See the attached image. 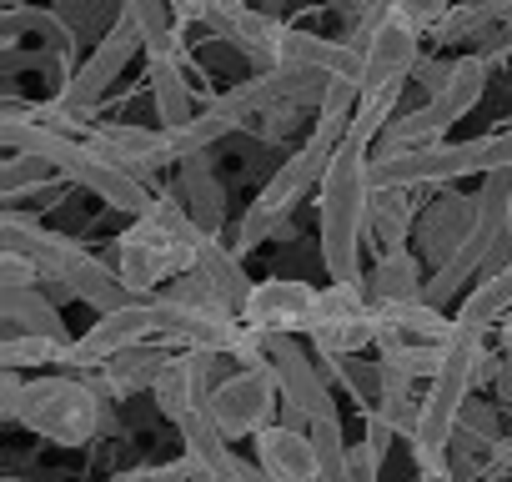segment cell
Wrapping results in <instances>:
<instances>
[{
    "label": "cell",
    "mask_w": 512,
    "mask_h": 482,
    "mask_svg": "<svg viewBox=\"0 0 512 482\" xmlns=\"http://www.w3.org/2000/svg\"><path fill=\"white\" fill-rule=\"evenodd\" d=\"M126 16L146 36V56H176V6L171 0H126Z\"/></svg>",
    "instance_id": "31"
},
{
    "label": "cell",
    "mask_w": 512,
    "mask_h": 482,
    "mask_svg": "<svg viewBox=\"0 0 512 482\" xmlns=\"http://www.w3.org/2000/svg\"><path fill=\"white\" fill-rule=\"evenodd\" d=\"M472 6H477V11L487 16V21H497V26H502V21L512 16V0H472Z\"/></svg>",
    "instance_id": "46"
},
{
    "label": "cell",
    "mask_w": 512,
    "mask_h": 482,
    "mask_svg": "<svg viewBox=\"0 0 512 482\" xmlns=\"http://www.w3.org/2000/svg\"><path fill=\"white\" fill-rule=\"evenodd\" d=\"M0 252H16L26 262L41 267V277H56L61 287L76 292V302L96 307L101 317L111 312H126L136 307L141 297L121 282V272L101 257H91L76 236H61V231H46L41 221L21 216V211H6L0 216Z\"/></svg>",
    "instance_id": "4"
},
{
    "label": "cell",
    "mask_w": 512,
    "mask_h": 482,
    "mask_svg": "<svg viewBox=\"0 0 512 482\" xmlns=\"http://www.w3.org/2000/svg\"><path fill=\"white\" fill-rule=\"evenodd\" d=\"M201 26H206L216 41L236 46V51H241L251 66L277 71V41H282V21H277V16H267L262 6H246V11H211V16H201Z\"/></svg>",
    "instance_id": "18"
},
{
    "label": "cell",
    "mask_w": 512,
    "mask_h": 482,
    "mask_svg": "<svg viewBox=\"0 0 512 482\" xmlns=\"http://www.w3.org/2000/svg\"><path fill=\"white\" fill-rule=\"evenodd\" d=\"M482 357H487L482 327H462V322H457L452 337H447V347H442V372L427 382L422 417H417V432H412L417 472H442V467H447V442H452V432H457L462 407L472 402Z\"/></svg>",
    "instance_id": "5"
},
{
    "label": "cell",
    "mask_w": 512,
    "mask_h": 482,
    "mask_svg": "<svg viewBox=\"0 0 512 482\" xmlns=\"http://www.w3.org/2000/svg\"><path fill=\"white\" fill-rule=\"evenodd\" d=\"M357 6H362V11H372V6H387V0H357Z\"/></svg>",
    "instance_id": "49"
},
{
    "label": "cell",
    "mask_w": 512,
    "mask_h": 482,
    "mask_svg": "<svg viewBox=\"0 0 512 482\" xmlns=\"http://www.w3.org/2000/svg\"><path fill=\"white\" fill-rule=\"evenodd\" d=\"M136 342H156V302H136V307H126V312H111V317H101V322H91L71 347H66V357H61V367H71V372H101L116 352H126V347H136Z\"/></svg>",
    "instance_id": "12"
},
{
    "label": "cell",
    "mask_w": 512,
    "mask_h": 482,
    "mask_svg": "<svg viewBox=\"0 0 512 482\" xmlns=\"http://www.w3.org/2000/svg\"><path fill=\"white\" fill-rule=\"evenodd\" d=\"M482 26H487V16L472 6V0H457V6L442 16V26L432 31V41H442V46H457V41H462V46H472V36H477Z\"/></svg>",
    "instance_id": "38"
},
{
    "label": "cell",
    "mask_w": 512,
    "mask_h": 482,
    "mask_svg": "<svg viewBox=\"0 0 512 482\" xmlns=\"http://www.w3.org/2000/svg\"><path fill=\"white\" fill-rule=\"evenodd\" d=\"M372 151L357 141H342L332 151L327 181L317 186V216H322V272L337 287H362V247L372 241Z\"/></svg>",
    "instance_id": "1"
},
{
    "label": "cell",
    "mask_w": 512,
    "mask_h": 482,
    "mask_svg": "<svg viewBox=\"0 0 512 482\" xmlns=\"http://www.w3.org/2000/svg\"><path fill=\"white\" fill-rule=\"evenodd\" d=\"M176 352H166V342H136L126 352H116L106 367H101V382L111 397H141V392H156L161 377L171 372Z\"/></svg>",
    "instance_id": "21"
},
{
    "label": "cell",
    "mask_w": 512,
    "mask_h": 482,
    "mask_svg": "<svg viewBox=\"0 0 512 482\" xmlns=\"http://www.w3.org/2000/svg\"><path fill=\"white\" fill-rule=\"evenodd\" d=\"M502 337H507V347H512V317H507V322H502Z\"/></svg>",
    "instance_id": "50"
},
{
    "label": "cell",
    "mask_w": 512,
    "mask_h": 482,
    "mask_svg": "<svg viewBox=\"0 0 512 482\" xmlns=\"http://www.w3.org/2000/svg\"><path fill=\"white\" fill-rule=\"evenodd\" d=\"M312 347H317L327 362H347V357H357L362 347H377V327H372V317H367V322H327V327L312 332Z\"/></svg>",
    "instance_id": "32"
},
{
    "label": "cell",
    "mask_w": 512,
    "mask_h": 482,
    "mask_svg": "<svg viewBox=\"0 0 512 482\" xmlns=\"http://www.w3.org/2000/svg\"><path fill=\"white\" fill-rule=\"evenodd\" d=\"M262 11H267V16H277V11H282V0H262Z\"/></svg>",
    "instance_id": "48"
},
{
    "label": "cell",
    "mask_w": 512,
    "mask_h": 482,
    "mask_svg": "<svg viewBox=\"0 0 512 482\" xmlns=\"http://www.w3.org/2000/svg\"><path fill=\"white\" fill-rule=\"evenodd\" d=\"M196 257H201V247H186V241L166 236L161 226H151V221L141 216V221H131V231L116 236V262H111V267L121 272V282H126L141 302H156L176 277L196 272Z\"/></svg>",
    "instance_id": "8"
},
{
    "label": "cell",
    "mask_w": 512,
    "mask_h": 482,
    "mask_svg": "<svg viewBox=\"0 0 512 482\" xmlns=\"http://www.w3.org/2000/svg\"><path fill=\"white\" fill-rule=\"evenodd\" d=\"M417 216H422V206H417L412 191H402V186H377V196H372V247H382V257L407 252L402 241L417 236Z\"/></svg>",
    "instance_id": "27"
},
{
    "label": "cell",
    "mask_w": 512,
    "mask_h": 482,
    "mask_svg": "<svg viewBox=\"0 0 512 482\" xmlns=\"http://www.w3.org/2000/svg\"><path fill=\"white\" fill-rule=\"evenodd\" d=\"M487 76H492V66H487L482 56H472V51H467V56H457L452 81H447V86H442V91H437V96L422 106V111H427V121H432V126L447 136V126H452V121H462V116H467V111H472V106L487 96Z\"/></svg>",
    "instance_id": "24"
},
{
    "label": "cell",
    "mask_w": 512,
    "mask_h": 482,
    "mask_svg": "<svg viewBox=\"0 0 512 482\" xmlns=\"http://www.w3.org/2000/svg\"><path fill=\"white\" fill-rule=\"evenodd\" d=\"M392 422L377 412V407H367V417H362V442L352 447V467H357V477L362 482H377V472H382V457H387V447H392Z\"/></svg>",
    "instance_id": "33"
},
{
    "label": "cell",
    "mask_w": 512,
    "mask_h": 482,
    "mask_svg": "<svg viewBox=\"0 0 512 482\" xmlns=\"http://www.w3.org/2000/svg\"><path fill=\"white\" fill-rule=\"evenodd\" d=\"M0 422H16L51 447H86L106 437V397L86 377L0 372Z\"/></svg>",
    "instance_id": "3"
},
{
    "label": "cell",
    "mask_w": 512,
    "mask_h": 482,
    "mask_svg": "<svg viewBox=\"0 0 512 482\" xmlns=\"http://www.w3.org/2000/svg\"><path fill=\"white\" fill-rule=\"evenodd\" d=\"M196 277H206L211 282V292L241 317V307H246V297H251V287L256 282H246V272H241V257L226 247L221 236H206L201 241V257H196Z\"/></svg>",
    "instance_id": "28"
},
{
    "label": "cell",
    "mask_w": 512,
    "mask_h": 482,
    "mask_svg": "<svg viewBox=\"0 0 512 482\" xmlns=\"http://www.w3.org/2000/svg\"><path fill=\"white\" fill-rule=\"evenodd\" d=\"M332 151L337 146H327V141H307L297 156H287L282 161V171L256 191V201L241 211V221L231 226V241L226 247L236 252V257H251L262 241H272V236H282L287 231V216H292V206L312 191V186H322L327 181V166H332Z\"/></svg>",
    "instance_id": "6"
},
{
    "label": "cell",
    "mask_w": 512,
    "mask_h": 482,
    "mask_svg": "<svg viewBox=\"0 0 512 482\" xmlns=\"http://www.w3.org/2000/svg\"><path fill=\"white\" fill-rule=\"evenodd\" d=\"M422 482H457V477H452V467H442V472H422Z\"/></svg>",
    "instance_id": "47"
},
{
    "label": "cell",
    "mask_w": 512,
    "mask_h": 482,
    "mask_svg": "<svg viewBox=\"0 0 512 482\" xmlns=\"http://www.w3.org/2000/svg\"><path fill=\"white\" fill-rule=\"evenodd\" d=\"M452 6H457V0H392V16H397V21H407L412 31L432 36Z\"/></svg>",
    "instance_id": "39"
},
{
    "label": "cell",
    "mask_w": 512,
    "mask_h": 482,
    "mask_svg": "<svg viewBox=\"0 0 512 482\" xmlns=\"http://www.w3.org/2000/svg\"><path fill=\"white\" fill-rule=\"evenodd\" d=\"M512 171V131H492V136H472V141H452V146H432L417 156H392V161H372V181L377 186H452L462 176H497Z\"/></svg>",
    "instance_id": "7"
},
{
    "label": "cell",
    "mask_w": 512,
    "mask_h": 482,
    "mask_svg": "<svg viewBox=\"0 0 512 482\" xmlns=\"http://www.w3.org/2000/svg\"><path fill=\"white\" fill-rule=\"evenodd\" d=\"M452 66H457V61H432V56H422V61H417L412 81H417V86L427 91V101H432V96H437V91H442V86L452 81Z\"/></svg>",
    "instance_id": "43"
},
{
    "label": "cell",
    "mask_w": 512,
    "mask_h": 482,
    "mask_svg": "<svg viewBox=\"0 0 512 482\" xmlns=\"http://www.w3.org/2000/svg\"><path fill=\"white\" fill-rule=\"evenodd\" d=\"M256 467H262L272 482H322V452H317L312 427L272 422L262 437H256Z\"/></svg>",
    "instance_id": "17"
},
{
    "label": "cell",
    "mask_w": 512,
    "mask_h": 482,
    "mask_svg": "<svg viewBox=\"0 0 512 482\" xmlns=\"http://www.w3.org/2000/svg\"><path fill=\"white\" fill-rule=\"evenodd\" d=\"M146 51V36H141V26L131 21V16H121L96 46H91V56L71 71V81H66V91L56 96V101H66V106H76V111H96L101 106V96L121 81V71L136 61Z\"/></svg>",
    "instance_id": "11"
},
{
    "label": "cell",
    "mask_w": 512,
    "mask_h": 482,
    "mask_svg": "<svg viewBox=\"0 0 512 482\" xmlns=\"http://www.w3.org/2000/svg\"><path fill=\"white\" fill-rule=\"evenodd\" d=\"M226 362H231V357H221V352H176L171 372H166L161 387L151 392L156 407H161V417H166V422H186L191 412H206L211 397H216V387L231 377Z\"/></svg>",
    "instance_id": "13"
},
{
    "label": "cell",
    "mask_w": 512,
    "mask_h": 482,
    "mask_svg": "<svg viewBox=\"0 0 512 482\" xmlns=\"http://www.w3.org/2000/svg\"><path fill=\"white\" fill-rule=\"evenodd\" d=\"M146 81H151V106H156V121L166 136L186 131L201 111L191 101V86H186V71L176 56H146Z\"/></svg>",
    "instance_id": "23"
},
{
    "label": "cell",
    "mask_w": 512,
    "mask_h": 482,
    "mask_svg": "<svg viewBox=\"0 0 512 482\" xmlns=\"http://www.w3.org/2000/svg\"><path fill=\"white\" fill-rule=\"evenodd\" d=\"M66 347L46 337H0V372H26V367H51L61 362Z\"/></svg>",
    "instance_id": "36"
},
{
    "label": "cell",
    "mask_w": 512,
    "mask_h": 482,
    "mask_svg": "<svg viewBox=\"0 0 512 482\" xmlns=\"http://www.w3.org/2000/svg\"><path fill=\"white\" fill-rule=\"evenodd\" d=\"M367 317H372V302H367V292H362V287H337V282H327V287H322L317 327H327V322H367Z\"/></svg>",
    "instance_id": "37"
},
{
    "label": "cell",
    "mask_w": 512,
    "mask_h": 482,
    "mask_svg": "<svg viewBox=\"0 0 512 482\" xmlns=\"http://www.w3.org/2000/svg\"><path fill=\"white\" fill-rule=\"evenodd\" d=\"M26 31H31V36H46V46H51L56 56H71V46H76V31L61 21V11H41V6H21V0H11L6 16H0V46L16 51V41H21Z\"/></svg>",
    "instance_id": "29"
},
{
    "label": "cell",
    "mask_w": 512,
    "mask_h": 482,
    "mask_svg": "<svg viewBox=\"0 0 512 482\" xmlns=\"http://www.w3.org/2000/svg\"><path fill=\"white\" fill-rule=\"evenodd\" d=\"M512 317V267L507 272H497V277H487V282H477L467 297H462V307H457V322L462 327H492V322H507Z\"/></svg>",
    "instance_id": "30"
},
{
    "label": "cell",
    "mask_w": 512,
    "mask_h": 482,
    "mask_svg": "<svg viewBox=\"0 0 512 482\" xmlns=\"http://www.w3.org/2000/svg\"><path fill=\"white\" fill-rule=\"evenodd\" d=\"M277 407H282V387H277L272 367H251V372H231L216 387L206 417L216 422V432L226 442H241V437H262L272 427Z\"/></svg>",
    "instance_id": "9"
},
{
    "label": "cell",
    "mask_w": 512,
    "mask_h": 482,
    "mask_svg": "<svg viewBox=\"0 0 512 482\" xmlns=\"http://www.w3.org/2000/svg\"><path fill=\"white\" fill-rule=\"evenodd\" d=\"M502 26H507V31H512V16H507V21H502Z\"/></svg>",
    "instance_id": "53"
},
{
    "label": "cell",
    "mask_w": 512,
    "mask_h": 482,
    "mask_svg": "<svg viewBox=\"0 0 512 482\" xmlns=\"http://www.w3.org/2000/svg\"><path fill=\"white\" fill-rule=\"evenodd\" d=\"M86 141L96 146V156H101V161H111L116 171L136 176L141 186H151L156 166H161V161H171V141H166V131H161V126L151 131V126H131V121H101ZM151 191H156V186H151Z\"/></svg>",
    "instance_id": "16"
},
{
    "label": "cell",
    "mask_w": 512,
    "mask_h": 482,
    "mask_svg": "<svg viewBox=\"0 0 512 482\" xmlns=\"http://www.w3.org/2000/svg\"><path fill=\"white\" fill-rule=\"evenodd\" d=\"M0 322H6V337H46L71 347V327L61 322V307L36 287V292H0Z\"/></svg>",
    "instance_id": "22"
},
{
    "label": "cell",
    "mask_w": 512,
    "mask_h": 482,
    "mask_svg": "<svg viewBox=\"0 0 512 482\" xmlns=\"http://www.w3.org/2000/svg\"><path fill=\"white\" fill-rule=\"evenodd\" d=\"M362 292H367L372 307H407V302H422V292H427L422 257H412V252L377 257V267L362 277Z\"/></svg>",
    "instance_id": "25"
},
{
    "label": "cell",
    "mask_w": 512,
    "mask_h": 482,
    "mask_svg": "<svg viewBox=\"0 0 512 482\" xmlns=\"http://www.w3.org/2000/svg\"><path fill=\"white\" fill-rule=\"evenodd\" d=\"M216 482H241V477H236V472H221V477H216Z\"/></svg>",
    "instance_id": "51"
},
{
    "label": "cell",
    "mask_w": 512,
    "mask_h": 482,
    "mask_svg": "<svg viewBox=\"0 0 512 482\" xmlns=\"http://www.w3.org/2000/svg\"><path fill=\"white\" fill-rule=\"evenodd\" d=\"M472 226H477V196H462V191H437L427 206H422V216H417V257L432 267V272H442L462 247H467V236H472Z\"/></svg>",
    "instance_id": "14"
},
{
    "label": "cell",
    "mask_w": 512,
    "mask_h": 482,
    "mask_svg": "<svg viewBox=\"0 0 512 482\" xmlns=\"http://www.w3.org/2000/svg\"><path fill=\"white\" fill-rule=\"evenodd\" d=\"M46 277L36 262L16 257V252H0V292H36Z\"/></svg>",
    "instance_id": "40"
},
{
    "label": "cell",
    "mask_w": 512,
    "mask_h": 482,
    "mask_svg": "<svg viewBox=\"0 0 512 482\" xmlns=\"http://www.w3.org/2000/svg\"><path fill=\"white\" fill-rule=\"evenodd\" d=\"M46 181H56V171L36 156H6L0 161V201H6V211H16L21 191H31V186L41 191Z\"/></svg>",
    "instance_id": "35"
},
{
    "label": "cell",
    "mask_w": 512,
    "mask_h": 482,
    "mask_svg": "<svg viewBox=\"0 0 512 482\" xmlns=\"http://www.w3.org/2000/svg\"><path fill=\"white\" fill-rule=\"evenodd\" d=\"M507 236H512V221H507Z\"/></svg>",
    "instance_id": "54"
},
{
    "label": "cell",
    "mask_w": 512,
    "mask_h": 482,
    "mask_svg": "<svg viewBox=\"0 0 512 482\" xmlns=\"http://www.w3.org/2000/svg\"><path fill=\"white\" fill-rule=\"evenodd\" d=\"M417 61H422V31H412L407 21L387 16V21L362 41V81H357V91L372 96V91H382V86L412 81Z\"/></svg>",
    "instance_id": "15"
},
{
    "label": "cell",
    "mask_w": 512,
    "mask_h": 482,
    "mask_svg": "<svg viewBox=\"0 0 512 482\" xmlns=\"http://www.w3.org/2000/svg\"><path fill=\"white\" fill-rule=\"evenodd\" d=\"M372 327H377V347H447L457 317L427 302H407V307H372Z\"/></svg>",
    "instance_id": "20"
},
{
    "label": "cell",
    "mask_w": 512,
    "mask_h": 482,
    "mask_svg": "<svg viewBox=\"0 0 512 482\" xmlns=\"http://www.w3.org/2000/svg\"><path fill=\"white\" fill-rule=\"evenodd\" d=\"M111 482H181V472H176V462H161V467H126Z\"/></svg>",
    "instance_id": "44"
},
{
    "label": "cell",
    "mask_w": 512,
    "mask_h": 482,
    "mask_svg": "<svg viewBox=\"0 0 512 482\" xmlns=\"http://www.w3.org/2000/svg\"><path fill=\"white\" fill-rule=\"evenodd\" d=\"M277 66H302V71H322L332 81H362V51L352 41H332L317 31H297L282 26L277 41Z\"/></svg>",
    "instance_id": "19"
},
{
    "label": "cell",
    "mask_w": 512,
    "mask_h": 482,
    "mask_svg": "<svg viewBox=\"0 0 512 482\" xmlns=\"http://www.w3.org/2000/svg\"><path fill=\"white\" fill-rule=\"evenodd\" d=\"M457 427L472 432V437H482V442H502V412L492 402H467L462 417H457Z\"/></svg>",
    "instance_id": "42"
},
{
    "label": "cell",
    "mask_w": 512,
    "mask_h": 482,
    "mask_svg": "<svg viewBox=\"0 0 512 482\" xmlns=\"http://www.w3.org/2000/svg\"><path fill=\"white\" fill-rule=\"evenodd\" d=\"M297 126H302V111H297V106H277V111H267V116H256V121H251L256 141H267V146H282Z\"/></svg>",
    "instance_id": "41"
},
{
    "label": "cell",
    "mask_w": 512,
    "mask_h": 482,
    "mask_svg": "<svg viewBox=\"0 0 512 482\" xmlns=\"http://www.w3.org/2000/svg\"><path fill=\"white\" fill-rule=\"evenodd\" d=\"M6 482H31V477H6Z\"/></svg>",
    "instance_id": "52"
},
{
    "label": "cell",
    "mask_w": 512,
    "mask_h": 482,
    "mask_svg": "<svg viewBox=\"0 0 512 482\" xmlns=\"http://www.w3.org/2000/svg\"><path fill=\"white\" fill-rule=\"evenodd\" d=\"M0 146H6L11 156H36V161H46L61 181H76L81 191H91L96 201H106L111 211H121V216H131V221H141V216L151 211V196H156V191L141 186L136 176L116 171L111 161H101L86 136L41 131V126H31L16 106H6V111H0Z\"/></svg>",
    "instance_id": "2"
},
{
    "label": "cell",
    "mask_w": 512,
    "mask_h": 482,
    "mask_svg": "<svg viewBox=\"0 0 512 482\" xmlns=\"http://www.w3.org/2000/svg\"><path fill=\"white\" fill-rule=\"evenodd\" d=\"M492 387H497V407L512 417V347L502 352V362H497V382H492Z\"/></svg>",
    "instance_id": "45"
},
{
    "label": "cell",
    "mask_w": 512,
    "mask_h": 482,
    "mask_svg": "<svg viewBox=\"0 0 512 482\" xmlns=\"http://www.w3.org/2000/svg\"><path fill=\"white\" fill-rule=\"evenodd\" d=\"M377 367L402 382H432L442 372V347H377Z\"/></svg>",
    "instance_id": "34"
},
{
    "label": "cell",
    "mask_w": 512,
    "mask_h": 482,
    "mask_svg": "<svg viewBox=\"0 0 512 482\" xmlns=\"http://www.w3.org/2000/svg\"><path fill=\"white\" fill-rule=\"evenodd\" d=\"M176 196L186 201L191 221H196L206 236H221V226H226V191H221V181H216V171H211V161H206V156L181 161Z\"/></svg>",
    "instance_id": "26"
},
{
    "label": "cell",
    "mask_w": 512,
    "mask_h": 482,
    "mask_svg": "<svg viewBox=\"0 0 512 482\" xmlns=\"http://www.w3.org/2000/svg\"><path fill=\"white\" fill-rule=\"evenodd\" d=\"M317 302H322V292L312 282L267 277V282L251 287V297L241 307V327H251L256 337H312L317 332Z\"/></svg>",
    "instance_id": "10"
}]
</instances>
